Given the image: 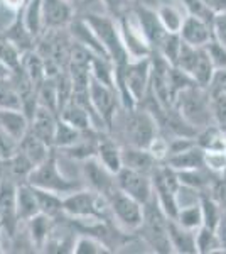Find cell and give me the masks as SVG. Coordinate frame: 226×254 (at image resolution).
<instances>
[{
    "mask_svg": "<svg viewBox=\"0 0 226 254\" xmlns=\"http://www.w3.org/2000/svg\"><path fill=\"white\" fill-rule=\"evenodd\" d=\"M0 127L20 142L31 129V121L20 109H0Z\"/></svg>",
    "mask_w": 226,
    "mask_h": 254,
    "instance_id": "obj_20",
    "label": "cell"
},
{
    "mask_svg": "<svg viewBox=\"0 0 226 254\" xmlns=\"http://www.w3.org/2000/svg\"><path fill=\"white\" fill-rule=\"evenodd\" d=\"M174 109L181 114V117L196 130L215 124L211 109V93L208 88L194 83L191 87L184 88L174 98Z\"/></svg>",
    "mask_w": 226,
    "mask_h": 254,
    "instance_id": "obj_2",
    "label": "cell"
},
{
    "mask_svg": "<svg viewBox=\"0 0 226 254\" xmlns=\"http://www.w3.org/2000/svg\"><path fill=\"white\" fill-rule=\"evenodd\" d=\"M52 217L46 214H38L27 222L29 225V236H31L32 246L34 248H44L47 239L52 234Z\"/></svg>",
    "mask_w": 226,
    "mask_h": 254,
    "instance_id": "obj_30",
    "label": "cell"
},
{
    "mask_svg": "<svg viewBox=\"0 0 226 254\" xmlns=\"http://www.w3.org/2000/svg\"><path fill=\"white\" fill-rule=\"evenodd\" d=\"M117 185H118V190L134 196L135 200H138L143 205H145L147 202H150L155 196L152 176L147 173H142V171L132 170V168L123 166L122 170L118 171Z\"/></svg>",
    "mask_w": 226,
    "mask_h": 254,
    "instance_id": "obj_11",
    "label": "cell"
},
{
    "mask_svg": "<svg viewBox=\"0 0 226 254\" xmlns=\"http://www.w3.org/2000/svg\"><path fill=\"white\" fill-rule=\"evenodd\" d=\"M20 55L22 53L10 41H7L3 36H0V61H3L12 71H17L20 68Z\"/></svg>",
    "mask_w": 226,
    "mask_h": 254,
    "instance_id": "obj_41",
    "label": "cell"
},
{
    "mask_svg": "<svg viewBox=\"0 0 226 254\" xmlns=\"http://www.w3.org/2000/svg\"><path fill=\"white\" fill-rule=\"evenodd\" d=\"M152 56L130 60L125 66L115 68V83L123 109H135L150 90Z\"/></svg>",
    "mask_w": 226,
    "mask_h": 254,
    "instance_id": "obj_1",
    "label": "cell"
},
{
    "mask_svg": "<svg viewBox=\"0 0 226 254\" xmlns=\"http://www.w3.org/2000/svg\"><path fill=\"white\" fill-rule=\"evenodd\" d=\"M196 144L204 151H226V129L211 124L196 134Z\"/></svg>",
    "mask_w": 226,
    "mask_h": 254,
    "instance_id": "obj_28",
    "label": "cell"
},
{
    "mask_svg": "<svg viewBox=\"0 0 226 254\" xmlns=\"http://www.w3.org/2000/svg\"><path fill=\"white\" fill-rule=\"evenodd\" d=\"M110 208L112 215L125 231L137 232L143 222V203L135 200L134 196L117 190L110 196Z\"/></svg>",
    "mask_w": 226,
    "mask_h": 254,
    "instance_id": "obj_10",
    "label": "cell"
},
{
    "mask_svg": "<svg viewBox=\"0 0 226 254\" xmlns=\"http://www.w3.org/2000/svg\"><path fill=\"white\" fill-rule=\"evenodd\" d=\"M206 168L215 175L226 173V151H204Z\"/></svg>",
    "mask_w": 226,
    "mask_h": 254,
    "instance_id": "obj_43",
    "label": "cell"
},
{
    "mask_svg": "<svg viewBox=\"0 0 226 254\" xmlns=\"http://www.w3.org/2000/svg\"><path fill=\"white\" fill-rule=\"evenodd\" d=\"M15 210H17L19 222H29L32 217L41 214L38 196L34 193V188L29 185L27 182H22L17 185L15 191Z\"/></svg>",
    "mask_w": 226,
    "mask_h": 254,
    "instance_id": "obj_21",
    "label": "cell"
},
{
    "mask_svg": "<svg viewBox=\"0 0 226 254\" xmlns=\"http://www.w3.org/2000/svg\"><path fill=\"white\" fill-rule=\"evenodd\" d=\"M206 51L211 58V63L215 69H223L226 68V46L223 43H220L216 38H213L209 43L206 44Z\"/></svg>",
    "mask_w": 226,
    "mask_h": 254,
    "instance_id": "obj_42",
    "label": "cell"
},
{
    "mask_svg": "<svg viewBox=\"0 0 226 254\" xmlns=\"http://www.w3.org/2000/svg\"><path fill=\"white\" fill-rule=\"evenodd\" d=\"M90 100L91 107L96 114L98 121L103 129L112 130L115 124V117L118 114V107L122 105L120 95L113 87L101 83L96 78H90Z\"/></svg>",
    "mask_w": 226,
    "mask_h": 254,
    "instance_id": "obj_8",
    "label": "cell"
},
{
    "mask_svg": "<svg viewBox=\"0 0 226 254\" xmlns=\"http://www.w3.org/2000/svg\"><path fill=\"white\" fill-rule=\"evenodd\" d=\"M211 109L215 124L226 129V93L211 95Z\"/></svg>",
    "mask_w": 226,
    "mask_h": 254,
    "instance_id": "obj_45",
    "label": "cell"
},
{
    "mask_svg": "<svg viewBox=\"0 0 226 254\" xmlns=\"http://www.w3.org/2000/svg\"><path fill=\"white\" fill-rule=\"evenodd\" d=\"M75 20V7L71 0H43L44 31H61Z\"/></svg>",
    "mask_w": 226,
    "mask_h": 254,
    "instance_id": "obj_13",
    "label": "cell"
},
{
    "mask_svg": "<svg viewBox=\"0 0 226 254\" xmlns=\"http://www.w3.org/2000/svg\"><path fill=\"white\" fill-rule=\"evenodd\" d=\"M135 12H137L138 20H140V24H142V29H143V32H145L152 49L157 51V48L160 46V43H162L164 38H166V34H167V31L164 29V26L160 24L157 10L150 9V7L135 5Z\"/></svg>",
    "mask_w": 226,
    "mask_h": 254,
    "instance_id": "obj_17",
    "label": "cell"
},
{
    "mask_svg": "<svg viewBox=\"0 0 226 254\" xmlns=\"http://www.w3.org/2000/svg\"><path fill=\"white\" fill-rule=\"evenodd\" d=\"M100 2L103 3L106 14L113 19H120L123 14H127L135 7L134 0H100Z\"/></svg>",
    "mask_w": 226,
    "mask_h": 254,
    "instance_id": "obj_44",
    "label": "cell"
},
{
    "mask_svg": "<svg viewBox=\"0 0 226 254\" xmlns=\"http://www.w3.org/2000/svg\"><path fill=\"white\" fill-rule=\"evenodd\" d=\"M19 149L22 151L29 159H31L32 165L38 166L51 156V153H52L54 147L49 146L47 142H44L43 139L38 137L34 132L29 130L26 136L22 137V141L19 142Z\"/></svg>",
    "mask_w": 226,
    "mask_h": 254,
    "instance_id": "obj_25",
    "label": "cell"
},
{
    "mask_svg": "<svg viewBox=\"0 0 226 254\" xmlns=\"http://www.w3.org/2000/svg\"><path fill=\"white\" fill-rule=\"evenodd\" d=\"M216 234L220 237V243H221V251L226 253V212L221 217L220 224L216 227Z\"/></svg>",
    "mask_w": 226,
    "mask_h": 254,
    "instance_id": "obj_48",
    "label": "cell"
},
{
    "mask_svg": "<svg viewBox=\"0 0 226 254\" xmlns=\"http://www.w3.org/2000/svg\"><path fill=\"white\" fill-rule=\"evenodd\" d=\"M209 93L216 95V93H226V68L223 69H215L211 81H209Z\"/></svg>",
    "mask_w": 226,
    "mask_h": 254,
    "instance_id": "obj_46",
    "label": "cell"
},
{
    "mask_svg": "<svg viewBox=\"0 0 226 254\" xmlns=\"http://www.w3.org/2000/svg\"><path fill=\"white\" fill-rule=\"evenodd\" d=\"M169 239L174 253L198 254V248H196V231L182 227L176 219H169Z\"/></svg>",
    "mask_w": 226,
    "mask_h": 254,
    "instance_id": "obj_22",
    "label": "cell"
},
{
    "mask_svg": "<svg viewBox=\"0 0 226 254\" xmlns=\"http://www.w3.org/2000/svg\"><path fill=\"white\" fill-rule=\"evenodd\" d=\"M181 46H182V39H181V34H176V32H167L164 41L160 43V46L157 48V51L166 61H169L171 64L176 63L181 51Z\"/></svg>",
    "mask_w": 226,
    "mask_h": 254,
    "instance_id": "obj_40",
    "label": "cell"
},
{
    "mask_svg": "<svg viewBox=\"0 0 226 254\" xmlns=\"http://www.w3.org/2000/svg\"><path fill=\"white\" fill-rule=\"evenodd\" d=\"M69 34L75 43L81 44V46L88 48L93 55L96 56H105V58H110L106 49L103 48L101 41L98 39L96 32L93 31V27L90 26V22L86 20L85 17H80V19H75L71 24H69Z\"/></svg>",
    "mask_w": 226,
    "mask_h": 254,
    "instance_id": "obj_15",
    "label": "cell"
},
{
    "mask_svg": "<svg viewBox=\"0 0 226 254\" xmlns=\"http://www.w3.org/2000/svg\"><path fill=\"white\" fill-rule=\"evenodd\" d=\"M176 220L186 229L191 231H198L203 225V210H201V203H191V205L181 207L176 215Z\"/></svg>",
    "mask_w": 226,
    "mask_h": 254,
    "instance_id": "obj_37",
    "label": "cell"
},
{
    "mask_svg": "<svg viewBox=\"0 0 226 254\" xmlns=\"http://www.w3.org/2000/svg\"><path fill=\"white\" fill-rule=\"evenodd\" d=\"M108 253H112V249L103 241L90 234L78 237L75 241V248H73V254H108Z\"/></svg>",
    "mask_w": 226,
    "mask_h": 254,
    "instance_id": "obj_38",
    "label": "cell"
},
{
    "mask_svg": "<svg viewBox=\"0 0 226 254\" xmlns=\"http://www.w3.org/2000/svg\"><path fill=\"white\" fill-rule=\"evenodd\" d=\"M2 3L9 10H12V12H15V14H17V12H20V10L24 9V7H26L27 0H2Z\"/></svg>",
    "mask_w": 226,
    "mask_h": 254,
    "instance_id": "obj_50",
    "label": "cell"
},
{
    "mask_svg": "<svg viewBox=\"0 0 226 254\" xmlns=\"http://www.w3.org/2000/svg\"><path fill=\"white\" fill-rule=\"evenodd\" d=\"M125 126L123 132L127 137V144L135 147H149L154 137L160 132L157 119L147 109H125Z\"/></svg>",
    "mask_w": 226,
    "mask_h": 254,
    "instance_id": "obj_7",
    "label": "cell"
},
{
    "mask_svg": "<svg viewBox=\"0 0 226 254\" xmlns=\"http://www.w3.org/2000/svg\"><path fill=\"white\" fill-rule=\"evenodd\" d=\"M63 207L64 214L73 217V219H94L112 222L113 217L112 208H110V200L93 191L91 188H80V190L64 195Z\"/></svg>",
    "mask_w": 226,
    "mask_h": 254,
    "instance_id": "obj_3",
    "label": "cell"
},
{
    "mask_svg": "<svg viewBox=\"0 0 226 254\" xmlns=\"http://www.w3.org/2000/svg\"><path fill=\"white\" fill-rule=\"evenodd\" d=\"M57 119L59 116L54 114L47 107L39 105L36 109L34 116L31 117V132H34L36 136L43 139L44 142H47L49 146L54 147V136H56V127H57Z\"/></svg>",
    "mask_w": 226,
    "mask_h": 254,
    "instance_id": "obj_16",
    "label": "cell"
},
{
    "mask_svg": "<svg viewBox=\"0 0 226 254\" xmlns=\"http://www.w3.org/2000/svg\"><path fill=\"white\" fill-rule=\"evenodd\" d=\"M201 210H203V225H208L211 229H216L221 217L225 214V208L220 205V202L209 191L201 193Z\"/></svg>",
    "mask_w": 226,
    "mask_h": 254,
    "instance_id": "obj_33",
    "label": "cell"
},
{
    "mask_svg": "<svg viewBox=\"0 0 226 254\" xmlns=\"http://www.w3.org/2000/svg\"><path fill=\"white\" fill-rule=\"evenodd\" d=\"M59 117L63 119V121H66L68 124H71L73 127H76V129L83 130V132L93 130V126H94L93 114L86 107H83V105L78 104L73 97L59 112Z\"/></svg>",
    "mask_w": 226,
    "mask_h": 254,
    "instance_id": "obj_23",
    "label": "cell"
},
{
    "mask_svg": "<svg viewBox=\"0 0 226 254\" xmlns=\"http://www.w3.org/2000/svg\"><path fill=\"white\" fill-rule=\"evenodd\" d=\"M32 188H34V193L38 196L41 214H46L49 217H52V219H56L57 215L64 214L63 196L57 195V193H52V191L43 190V188H38V187H32Z\"/></svg>",
    "mask_w": 226,
    "mask_h": 254,
    "instance_id": "obj_32",
    "label": "cell"
},
{
    "mask_svg": "<svg viewBox=\"0 0 226 254\" xmlns=\"http://www.w3.org/2000/svg\"><path fill=\"white\" fill-rule=\"evenodd\" d=\"M38 100L39 105L47 107L54 114L59 116V95H57V81L56 76H47L38 88Z\"/></svg>",
    "mask_w": 226,
    "mask_h": 254,
    "instance_id": "obj_34",
    "label": "cell"
},
{
    "mask_svg": "<svg viewBox=\"0 0 226 254\" xmlns=\"http://www.w3.org/2000/svg\"><path fill=\"white\" fill-rule=\"evenodd\" d=\"M167 0H134L135 5H143V7H150V9H157L159 5H162Z\"/></svg>",
    "mask_w": 226,
    "mask_h": 254,
    "instance_id": "obj_51",
    "label": "cell"
},
{
    "mask_svg": "<svg viewBox=\"0 0 226 254\" xmlns=\"http://www.w3.org/2000/svg\"><path fill=\"white\" fill-rule=\"evenodd\" d=\"M27 183L32 187L52 191V193H57L61 196L80 190V188H85V183L75 182V180L68 178V176L61 173L59 166H57V158L54 149H52L51 156L46 161L41 163V165H38L31 171V175L27 176Z\"/></svg>",
    "mask_w": 226,
    "mask_h": 254,
    "instance_id": "obj_6",
    "label": "cell"
},
{
    "mask_svg": "<svg viewBox=\"0 0 226 254\" xmlns=\"http://www.w3.org/2000/svg\"><path fill=\"white\" fill-rule=\"evenodd\" d=\"M0 180H2V168H0Z\"/></svg>",
    "mask_w": 226,
    "mask_h": 254,
    "instance_id": "obj_53",
    "label": "cell"
},
{
    "mask_svg": "<svg viewBox=\"0 0 226 254\" xmlns=\"http://www.w3.org/2000/svg\"><path fill=\"white\" fill-rule=\"evenodd\" d=\"M122 158L123 166L142 171V173H147L150 176L155 171V168L160 165V161L152 156V153L147 147H135L127 144L125 147H122Z\"/></svg>",
    "mask_w": 226,
    "mask_h": 254,
    "instance_id": "obj_18",
    "label": "cell"
},
{
    "mask_svg": "<svg viewBox=\"0 0 226 254\" xmlns=\"http://www.w3.org/2000/svg\"><path fill=\"white\" fill-rule=\"evenodd\" d=\"M71 2H73V3H75V2H81V0H71Z\"/></svg>",
    "mask_w": 226,
    "mask_h": 254,
    "instance_id": "obj_54",
    "label": "cell"
},
{
    "mask_svg": "<svg viewBox=\"0 0 226 254\" xmlns=\"http://www.w3.org/2000/svg\"><path fill=\"white\" fill-rule=\"evenodd\" d=\"M22 10L15 14L14 22L10 24V27L7 29L5 34H3V38H5L7 41H10V43L14 44L20 53L29 51V49H34V43H36V38L29 32L26 24H24Z\"/></svg>",
    "mask_w": 226,
    "mask_h": 254,
    "instance_id": "obj_26",
    "label": "cell"
},
{
    "mask_svg": "<svg viewBox=\"0 0 226 254\" xmlns=\"http://www.w3.org/2000/svg\"><path fill=\"white\" fill-rule=\"evenodd\" d=\"M85 19L90 22V26L93 27V31L96 32L98 39L101 41L103 48L108 53L110 60L115 63V68L125 66L130 61V56L125 49V44L122 41L120 27H118V20L110 17V15H101V14H90L85 15Z\"/></svg>",
    "mask_w": 226,
    "mask_h": 254,
    "instance_id": "obj_5",
    "label": "cell"
},
{
    "mask_svg": "<svg viewBox=\"0 0 226 254\" xmlns=\"http://www.w3.org/2000/svg\"><path fill=\"white\" fill-rule=\"evenodd\" d=\"M96 158L103 163L105 168H108L112 173L117 175L123 168V158H122V147L110 137H101L98 142Z\"/></svg>",
    "mask_w": 226,
    "mask_h": 254,
    "instance_id": "obj_27",
    "label": "cell"
},
{
    "mask_svg": "<svg viewBox=\"0 0 226 254\" xmlns=\"http://www.w3.org/2000/svg\"><path fill=\"white\" fill-rule=\"evenodd\" d=\"M81 171H83L85 185L91 188L93 191H96V193L110 198L118 190L117 175L112 173L108 168H105L103 163L96 156L85 159L83 165H81Z\"/></svg>",
    "mask_w": 226,
    "mask_h": 254,
    "instance_id": "obj_12",
    "label": "cell"
},
{
    "mask_svg": "<svg viewBox=\"0 0 226 254\" xmlns=\"http://www.w3.org/2000/svg\"><path fill=\"white\" fill-rule=\"evenodd\" d=\"M164 163L176 171H186V170H194V168H203V166H206V161H204V149L194 142V144L186 147V149L169 154V158H167Z\"/></svg>",
    "mask_w": 226,
    "mask_h": 254,
    "instance_id": "obj_19",
    "label": "cell"
},
{
    "mask_svg": "<svg viewBox=\"0 0 226 254\" xmlns=\"http://www.w3.org/2000/svg\"><path fill=\"white\" fill-rule=\"evenodd\" d=\"M213 31H215V38L226 46V10L215 15V19H213Z\"/></svg>",
    "mask_w": 226,
    "mask_h": 254,
    "instance_id": "obj_47",
    "label": "cell"
},
{
    "mask_svg": "<svg viewBox=\"0 0 226 254\" xmlns=\"http://www.w3.org/2000/svg\"><path fill=\"white\" fill-rule=\"evenodd\" d=\"M179 34L184 43L191 44V46H196V48H204L209 41L215 38L213 22H209V20L203 17H198V15H192V14L186 15Z\"/></svg>",
    "mask_w": 226,
    "mask_h": 254,
    "instance_id": "obj_14",
    "label": "cell"
},
{
    "mask_svg": "<svg viewBox=\"0 0 226 254\" xmlns=\"http://www.w3.org/2000/svg\"><path fill=\"white\" fill-rule=\"evenodd\" d=\"M0 109L22 110V102H20L19 92L10 78H0Z\"/></svg>",
    "mask_w": 226,
    "mask_h": 254,
    "instance_id": "obj_39",
    "label": "cell"
},
{
    "mask_svg": "<svg viewBox=\"0 0 226 254\" xmlns=\"http://www.w3.org/2000/svg\"><path fill=\"white\" fill-rule=\"evenodd\" d=\"M204 5L208 7L213 14H220V12L226 10V0H203Z\"/></svg>",
    "mask_w": 226,
    "mask_h": 254,
    "instance_id": "obj_49",
    "label": "cell"
},
{
    "mask_svg": "<svg viewBox=\"0 0 226 254\" xmlns=\"http://www.w3.org/2000/svg\"><path fill=\"white\" fill-rule=\"evenodd\" d=\"M12 69L7 66L3 61H0V78H10V75H12Z\"/></svg>",
    "mask_w": 226,
    "mask_h": 254,
    "instance_id": "obj_52",
    "label": "cell"
},
{
    "mask_svg": "<svg viewBox=\"0 0 226 254\" xmlns=\"http://www.w3.org/2000/svg\"><path fill=\"white\" fill-rule=\"evenodd\" d=\"M182 9L184 7H178L176 3H171L169 0L155 9L160 19V24H162L164 29L167 32H176V34L181 32L184 19H186V15H187V12H184Z\"/></svg>",
    "mask_w": 226,
    "mask_h": 254,
    "instance_id": "obj_29",
    "label": "cell"
},
{
    "mask_svg": "<svg viewBox=\"0 0 226 254\" xmlns=\"http://www.w3.org/2000/svg\"><path fill=\"white\" fill-rule=\"evenodd\" d=\"M20 69L36 83V87H41L44 80L47 78L46 61L38 49H29L20 55Z\"/></svg>",
    "mask_w": 226,
    "mask_h": 254,
    "instance_id": "obj_24",
    "label": "cell"
},
{
    "mask_svg": "<svg viewBox=\"0 0 226 254\" xmlns=\"http://www.w3.org/2000/svg\"><path fill=\"white\" fill-rule=\"evenodd\" d=\"M138 232L152 251L160 254L174 253L169 239V217L159 205L155 196L143 205V222Z\"/></svg>",
    "mask_w": 226,
    "mask_h": 254,
    "instance_id": "obj_4",
    "label": "cell"
},
{
    "mask_svg": "<svg viewBox=\"0 0 226 254\" xmlns=\"http://www.w3.org/2000/svg\"><path fill=\"white\" fill-rule=\"evenodd\" d=\"M225 175H226V173H225Z\"/></svg>",
    "mask_w": 226,
    "mask_h": 254,
    "instance_id": "obj_55",
    "label": "cell"
},
{
    "mask_svg": "<svg viewBox=\"0 0 226 254\" xmlns=\"http://www.w3.org/2000/svg\"><path fill=\"white\" fill-rule=\"evenodd\" d=\"M24 24L36 39L43 34V0H27L22 10Z\"/></svg>",
    "mask_w": 226,
    "mask_h": 254,
    "instance_id": "obj_31",
    "label": "cell"
},
{
    "mask_svg": "<svg viewBox=\"0 0 226 254\" xmlns=\"http://www.w3.org/2000/svg\"><path fill=\"white\" fill-rule=\"evenodd\" d=\"M117 20H118V27H120L122 41L125 44V49L129 53L130 60L152 56L154 49H152L149 39H147L145 32L142 29V24L138 20L137 12H135V7Z\"/></svg>",
    "mask_w": 226,
    "mask_h": 254,
    "instance_id": "obj_9",
    "label": "cell"
},
{
    "mask_svg": "<svg viewBox=\"0 0 226 254\" xmlns=\"http://www.w3.org/2000/svg\"><path fill=\"white\" fill-rule=\"evenodd\" d=\"M83 130L76 129L71 124H68L63 119H57V127H56V136H54V147L59 149H66V147L76 144L81 137H83Z\"/></svg>",
    "mask_w": 226,
    "mask_h": 254,
    "instance_id": "obj_36",
    "label": "cell"
},
{
    "mask_svg": "<svg viewBox=\"0 0 226 254\" xmlns=\"http://www.w3.org/2000/svg\"><path fill=\"white\" fill-rule=\"evenodd\" d=\"M196 248L198 254H215L221 251L220 237L216 234V229H211L208 225H201L196 231Z\"/></svg>",
    "mask_w": 226,
    "mask_h": 254,
    "instance_id": "obj_35",
    "label": "cell"
}]
</instances>
